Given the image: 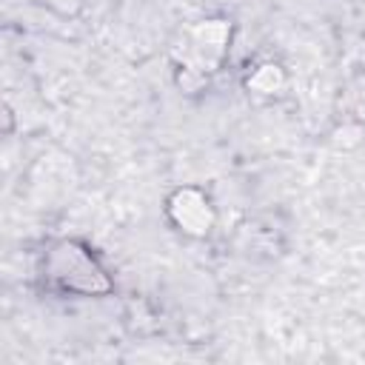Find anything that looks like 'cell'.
Listing matches in <instances>:
<instances>
[{"label": "cell", "mask_w": 365, "mask_h": 365, "mask_svg": "<svg viewBox=\"0 0 365 365\" xmlns=\"http://www.w3.org/2000/svg\"><path fill=\"white\" fill-rule=\"evenodd\" d=\"M43 282L63 297H108L114 279L97 251L83 240H57L43 254Z\"/></svg>", "instance_id": "cell-1"}, {"label": "cell", "mask_w": 365, "mask_h": 365, "mask_svg": "<svg viewBox=\"0 0 365 365\" xmlns=\"http://www.w3.org/2000/svg\"><path fill=\"white\" fill-rule=\"evenodd\" d=\"M165 217L180 234L194 237V240L208 237V231L217 222V211L211 205V197L197 185L174 188L165 200Z\"/></svg>", "instance_id": "cell-2"}, {"label": "cell", "mask_w": 365, "mask_h": 365, "mask_svg": "<svg viewBox=\"0 0 365 365\" xmlns=\"http://www.w3.org/2000/svg\"><path fill=\"white\" fill-rule=\"evenodd\" d=\"M228 43H231V20L225 17H208L197 23L191 31V48L202 71H217L222 66L228 54Z\"/></svg>", "instance_id": "cell-3"}, {"label": "cell", "mask_w": 365, "mask_h": 365, "mask_svg": "<svg viewBox=\"0 0 365 365\" xmlns=\"http://www.w3.org/2000/svg\"><path fill=\"white\" fill-rule=\"evenodd\" d=\"M285 71H282V66L279 63H259L251 74H248V80H245V88L248 91H254V94H262V97H274V94H279L282 88H285Z\"/></svg>", "instance_id": "cell-4"}, {"label": "cell", "mask_w": 365, "mask_h": 365, "mask_svg": "<svg viewBox=\"0 0 365 365\" xmlns=\"http://www.w3.org/2000/svg\"><path fill=\"white\" fill-rule=\"evenodd\" d=\"M342 108L348 114V123L362 125L365 123V80H354L345 91H342Z\"/></svg>", "instance_id": "cell-5"}, {"label": "cell", "mask_w": 365, "mask_h": 365, "mask_svg": "<svg viewBox=\"0 0 365 365\" xmlns=\"http://www.w3.org/2000/svg\"><path fill=\"white\" fill-rule=\"evenodd\" d=\"M40 6L57 11L60 17H74L80 9H83V0H37Z\"/></svg>", "instance_id": "cell-6"}]
</instances>
